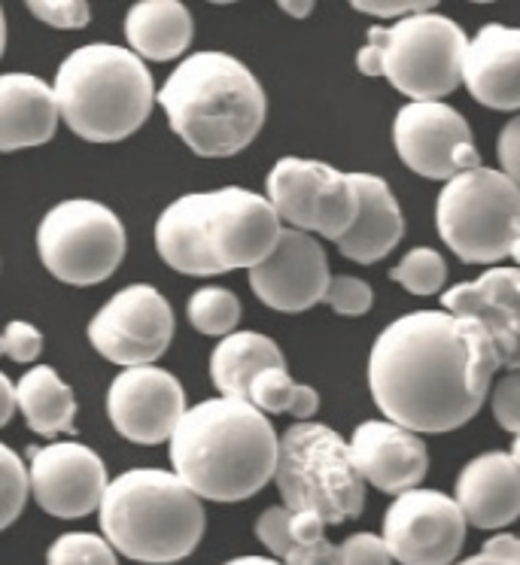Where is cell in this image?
Returning a JSON list of instances; mask_svg holds the SVG:
<instances>
[{"instance_id": "6da1fadb", "label": "cell", "mask_w": 520, "mask_h": 565, "mask_svg": "<svg viewBox=\"0 0 520 565\" xmlns=\"http://www.w3.org/2000/svg\"><path fill=\"white\" fill-rule=\"evenodd\" d=\"M487 334L450 310H417L372 344L369 390L390 423L417 435L466 426L490 398L496 374Z\"/></svg>"}, {"instance_id": "7a4b0ae2", "label": "cell", "mask_w": 520, "mask_h": 565, "mask_svg": "<svg viewBox=\"0 0 520 565\" xmlns=\"http://www.w3.org/2000/svg\"><path fill=\"white\" fill-rule=\"evenodd\" d=\"M280 438L272 419L241 398L189 407L171 438L173 475L208 502H244L274 480Z\"/></svg>"}, {"instance_id": "3957f363", "label": "cell", "mask_w": 520, "mask_h": 565, "mask_svg": "<svg viewBox=\"0 0 520 565\" xmlns=\"http://www.w3.org/2000/svg\"><path fill=\"white\" fill-rule=\"evenodd\" d=\"M284 222L265 195L225 185L192 192L161 210L156 249L168 268L189 277L253 270L272 256Z\"/></svg>"}, {"instance_id": "277c9868", "label": "cell", "mask_w": 520, "mask_h": 565, "mask_svg": "<svg viewBox=\"0 0 520 565\" xmlns=\"http://www.w3.org/2000/svg\"><path fill=\"white\" fill-rule=\"evenodd\" d=\"M156 100L192 152L237 156L259 137L268 113L265 88L247 64L225 52H195L173 67Z\"/></svg>"}, {"instance_id": "5b68a950", "label": "cell", "mask_w": 520, "mask_h": 565, "mask_svg": "<svg viewBox=\"0 0 520 565\" xmlns=\"http://www.w3.org/2000/svg\"><path fill=\"white\" fill-rule=\"evenodd\" d=\"M98 514L113 551L147 565L187 559L208 526L199 495L161 468H131L110 480Z\"/></svg>"}, {"instance_id": "8992f818", "label": "cell", "mask_w": 520, "mask_h": 565, "mask_svg": "<svg viewBox=\"0 0 520 565\" xmlns=\"http://www.w3.org/2000/svg\"><path fill=\"white\" fill-rule=\"evenodd\" d=\"M62 122L88 143H116L147 122L156 86L131 50L88 43L74 50L52 83Z\"/></svg>"}, {"instance_id": "52a82bcc", "label": "cell", "mask_w": 520, "mask_h": 565, "mask_svg": "<svg viewBox=\"0 0 520 565\" xmlns=\"http://www.w3.org/2000/svg\"><path fill=\"white\" fill-rule=\"evenodd\" d=\"M469 38L442 13H417L386 28H372L357 52L362 76H384L411 100H442L463 86Z\"/></svg>"}, {"instance_id": "ba28073f", "label": "cell", "mask_w": 520, "mask_h": 565, "mask_svg": "<svg viewBox=\"0 0 520 565\" xmlns=\"http://www.w3.org/2000/svg\"><path fill=\"white\" fill-rule=\"evenodd\" d=\"M277 490L293 514H317L326 526L357 520L365 508V480L350 444L322 423H296L280 435Z\"/></svg>"}, {"instance_id": "9c48e42d", "label": "cell", "mask_w": 520, "mask_h": 565, "mask_svg": "<svg viewBox=\"0 0 520 565\" xmlns=\"http://www.w3.org/2000/svg\"><path fill=\"white\" fill-rule=\"evenodd\" d=\"M435 228L459 262L496 268L520 241V185L494 168L459 173L438 192Z\"/></svg>"}, {"instance_id": "30bf717a", "label": "cell", "mask_w": 520, "mask_h": 565, "mask_svg": "<svg viewBox=\"0 0 520 565\" xmlns=\"http://www.w3.org/2000/svg\"><path fill=\"white\" fill-rule=\"evenodd\" d=\"M38 253L55 280L95 286L123 265L125 225L100 201L71 198L40 220Z\"/></svg>"}, {"instance_id": "8fae6325", "label": "cell", "mask_w": 520, "mask_h": 565, "mask_svg": "<svg viewBox=\"0 0 520 565\" xmlns=\"http://www.w3.org/2000/svg\"><path fill=\"white\" fill-rule=\"evenodd\" d=\"M265 192L286 228L341 241L360 213V195L350 173L314 159L286 156L274 164Z\"/></svg>"}, {"instance_id": "7c38bea8", "label": "cell", "mask_w": 520, "mask_h": 565, "mask_svg": "<svg viewBox=\"0 0 520 565\" xmlns=\"http://www.w3.org/2000/svg\"><path fill=\"white\" fill-rule=\"evenodd\" d=\"M88 341L100 356L123 365L144 369L168 353L173 341V310L156 286H125L88 322Z\"/></svg>"}, {"instance_id": "4fadbf2b", "label": "cell", "mask_w": 520, "mask_h": 565, "mask_svg": "<svg viewBox=\"0 0 520 565\" xmlns=\"http://www.w3.org/2000/svg\"><path fill=\"white\" fill-rule=\"evenodd\" d=\"M466 529L469 523L454 495L417 487L386 508L381 539L399 565H457Z\"/></svg>"}, {"instance_id": "5bb4252c", "label": "cell", "mask_w": 520, "mask_h": 565, "mask_svg": "<svg viewBox=\"0 0 520 565\" xmlns=\"http://www.w3.org/2000/svg\"><path fill=\"white\" fill-rule=\"evenodd\" d=\"M393 147L426 180H454L481 168L466 116L445 100H411L393 119Z\"/></svg>"}, {"instance_id": "9a60e30c", "label": "cell", "mask_w": 520, "mask_h": 565, "mask_svg": "<svg viewBox=\"0 0 520 565\" xmlns=\"http://www.w3.org/2000/svg\"><path fill=\"white\" fill-rule=\"evenodd\" d=\"M28 480L40 508L62 520L92 514L110 487L104 459L76 441L28 447Z\"/></svg>"}, {"instance_id": "2e32d148", "label": "cell", "mask_w": 520, "mask_h": 565, "mask_svg": "<svg viewBox=\"0 0 520 565\" xmlns=\"http://www.w3.org/2000/svg\"><path fill=\"white\" fill-rule=\"evenodd\" d=\"M187 411V393L180 381L171 371L156 365L125 369L107 393L113 429L128 441L147 444V447L171 441Z\"/></svg>"}, {"instance_id": "e0dca14e", "label": "cell", "mask_w": 520, "mask_h": 565, "mask_svg": "<svg viewBox=\"0 0 520 565\" xmlns=\"http://www.w3.org/2000/svg\"><path fill=\"white\" fill-rule=\"evenodd\" d=\"M329 258L314 234L284 228L274 253L250 270V289L265 308L280 313H301L326 301Z\"/></svg>"}, {"instance_id": "ac0fdd59", "label": "cell", "mask_w": 520, "mask_h": 565, "mask_svg": "<svg viewBox=\"0 0 520 565\" xmlns=\"http://www.w3.org/2000/svg\"><path fill=\"white\" fill-rule=\"evenodd\" d=\"M442 305L487 334L499 369L520 371V268H487L478 280L450 286Z\"/></svg>"}, {"instance_id": "d6986e66", "label": "cell", "mask_w": 520, "mask_h": 565, "mask_svg": "<svg viewBox=\"0 0 520 565\" xmlns=\"http://www.w3.org/2000/svg\"><path fill=\"white\" fill-rule=\"evenodd\" d=\"M350 456L360 478L390 495L417 490L429 471V454L421 435L390 419L360 423L350 438Z\"/></svg>"}, {"instance_id": "ffe728a7", "label": "cell", "mask_w": 520, "mask_h": 565, "mask_svg": "<svg viewBox=\"0 0 520 565\" xmlns=\"http://www.w3.org/2000/svg\"><path fill=\"white\" fill-rule=\"evenodd\" d=\"M463 86L487 110H520V28L494 22L469 40Z\"/></svg>"}, {"instance_id": "44dd1931", "label": "cell", "mask_w": 520, "mask_h": 565, "mask_svg": "<svg viewBox=\"0 0 520 565\" xmlns=\"http://www.w3.org/2000/svg\"><path fill=\"white\" fill-rule=\"evenodd\" d=\"M454 499L469 526L487 532L511 526L520 516V468L499 450L475 456L459 471Z\"/></svg>"}, {"instance_id": "7402d4cb", "label": "cell", "mask_w": 520, "mask_h": 565, "mask_svg": "<svg viewBox=\"0 0 520 565\" xmlns=\"http://www.w3.org/2000/svg\"><path fill=\"white\" fill-rule=\"evenodd\" d=\"M52 86L31 74H0V152L43 147L59 128Z\"/></svg>"}, {"instance_id": "603a6c76", "label": "cell", "mask_w": 520, "mask_h": 565, "mask_svg": "<svg viewBox=\"0 0 520 565\" xmlns=\"http://www.w3.org/2000/svg\"><path fill=\"white\" fill-rule=\"evenodd\" d=\"M350 177L360 195V213L353 228L338 241V249L350 262L374 265L390 256L405 237V216L384 177L374 173H350Z\"/></svg>"}, {"instance_id": "cb8c5ba5", "label": "cell", "mask_w": 520, "mask_h": 565, "mask_svg": "<svg viewBox=\"0 0 520 565\" xmlns=\"http://www.w3.org/2000/svg\"><path fill=\"white\" fill-rule=\"evenodd\" d=\"M195 34L192 13L180 0H140L125 15V38L140 62H173Z\"/></svg>"}, {"instance_id": "d4e9b609", "label": "cell", "mask_w": 520, "mask_h": 565, "mask_svg": "<svg viewBox=\"0 0 520 565\" xmlns=\"http://www.w3.org/2000/svg\"><path fill=\"white\" fill-rule=\"evenodd\" d=\"M265 369H286V359L277 341L259 332L229 334L211 356V381L223 398L247 402L250 383Z\"/></svg>"}, {"instance_id": "484cf974", "label": "cell", "mask_w": 520, "mask_h": 565, "mask_svg": "<svg viewBox=\"0 0 520 565\" xmlns=\"http://www.w3.org/2000/svg\"><path fill=\"white\" fill-rule=\"evenodd\" d=\"M15 405L22 407L28 426L38 435L55 438V435L74 431V390L50 365L31 369L22 381L15 383Z\"/></svg>"}, {"instance_id": "4316f807", "label": "cell", "mask_w": 520, "mask_h": 565, "mask_svg": "<svg viewBox=\"0 0 520 565\" xmlns=\"http://www.w3.org/2000/svg\"><path fill=\"white\" fill-rule=\"evenodd\" d=\"M189 322L192 329L211 338H229L235 334L237 322H241V301L232 289L223 286H201L199 292L189 298Z\"/></svg>"}, {"instance_id": "83f0119b", "label": "cell", "mask_w": 520, "mask_h": 565, "mask_svg": "<svg viewBox=\"0 0 520 565\" xmlns=\"http://www.w3.org/2000/svg\"><path fill=\"white\" fill-rule=\"evenodd\" d=\"M390 280H396L411 296H435L447 282V262L433 246H417L402 256L396 268L390 270Z\"/></svg>"}, {"instance_id": "f1b7e54d", "label": "cell", "mask_w": 520, "mask_h": 565, "mask_svg": "<svg viewBox=\"0 0 520 565\" xmlns=\"http://www.w3.org/2000/svg\"><path fill=\"white\" fill-rule=\"evenodd\" d=\"M31 495V480L22 456L0 444V532L10 529L22 516Z\"/></svg>"}, {"instance_id": "f546056e", "label": "cell", "mask_w": 520, "mask_h": 565, "mask_svg": "<svg viewBox=\"0 0 520 565\" xmlns=\"http://www.w3.org/2000/svg\"><path fill=\"white\" fill-rule=\"evenodd\" d=\"M46 565H119L110 541L95 532H64L52 541Z\"/></svg>"}, {"instance_id": "4dcf8cb0", "label": "cell", "mask_w": 520, "mask_h": 565, "mask_svg": "<svg viewBox=\"0 0 520 565\" xmlns=\"http://www.w3.org/2000/svg\"><path fill=\"white\" fill-rule=\"evenodd\" d=\"M296 395L298 383H293L289 371L265 369L256 381L250 383L247 402L268 417V414H289L296 405Z\"/></svg>"}, {"instance_id": "1f68e13d", "label": "cell", "mask_w": 520, "mask_h": 565, "mask_svg": "<svg viewBox=\"0 0 520 565\" xmlns=\"http://www.w3.org/2000/svg\"><path fill=\"white\" fill-rule=\"evenodd\" d=\"M326 305L338 313V317H362L369 313L374 305L372 286L360 277H332L329 282V292H326Z\"/></svg>"}, {"instance_id": "d6a6232c", "label": "cell", "mask_w": 520, "mask_h": 565, "mask_svg": "<svg viewBox=\"0 0 520 565\" xmlns=\"http://www.w3.org/2000/svg\"><path fill=\"white\" fill-rule=\"evenodd\" d=\"M28 10L59 31H79L92 19L86 0H28Z\"/></svg>"}, {"instance_id": "836d02e7", "label": "cell", "mask_w": 520, "mask_h": 565, "mask_svg": "<svg viewBox=\"0 0 520 565\" xmlns=\"http://www.w3.org/2000/svg\"><path fill=\"white\" fill-rule=\"evenodd\" d=\"M256 539L274 553V559L284 563V556L293 547V511L284 504L262 511V516L256 520Z\"/></svg>"}, {"instance_id": "e575fe53", "label": "cell", "mask_w": 520, "mask_h": 565, "mask_svg": "<svg viewBox=\"0 0 520 565\" xmlns=\"http://www.w3.org/2000/svg\"><path fill=\"white\" fill-rule=\"evenodd\" d=\"M490 407L496 423L511 435H520V371H508L490 390Z\"/></svg>"}, {"instance_id": "d590c367", "label": "cell", "mask_w": 520, "mask_h": 565, "mask_svg": "<svg viewBox=\"0 0 520 565\" xmlns=\"http://www.w3.org/2000/svg\"><path fill=\"white\" fill-rule=\"evenodd\" d=\"M338 547H341L344 565H393V556L386 551L384 539L374 532H353Z\"/></svg>"}, {"instance_id": "8d00e7d4", "label": "cell", "mask_w": 520, "mask_h": 565, "mask_svg": "<svg viewBox=\"0 0 520 565\" xmlns=\"http://www.w3.org/2000/svg\"><path fill=\"white\" fill-rule=\"evenodd\" d=\"M0 350L13 362H34L43 350V334L31 326V322L15 320L7 326V332L0 334Z\"/></svg>"}, {"instance_id": "74e56055", "label": "cell", "mask_w": 520, "mask_h": 565, "mask_svg": "<svg viewBox=\"0 0 520 565\" xmlns=\"http://www.w3.org/2000/svg\"><path fill=\"white\" fill-rule=\"evenodd\" d=\"M284 565H344V559L341 547L322 535L314 541H296L284 556Z\"/></svg>"}, {"instance_id": "f35d334b", "label": "cell", "mask_w": 520, "mask_h": 565, "mask_svg": "<svg viewBox=\"0 0 520 565\" xmlns=\"http://www.w3.org/2000/svg\"><path fill=\"white\" fill-rule=\"evenodd\" d=\"M457 565H520V535H508V532L494 535L484 544L481 553Z\"/></svg>"}, {"instance_id": "ab89813d", "label": "cell", "mask_w": 520, "mask_h": 565, "mask_svg": "<svg viewBox=\"0 0 520 565\" xmlns=\"http://www.w3.org/2000/svg\"><path fill=\"white\" fill-rule=\"evenodd\" d=\"M353 10L369 15H381V19H408L417 13H433V0H353Z\"/></svg>"}, {"instance_id": "60d3db41", "label": "cell", "mask_w": 520, "mask_h": 565, "mask_svg": "<svg viewBox=\"0 0 520 565\" xmlns=\"http://www.w3.org/2000/svg\"><path fill=\"white\" fill-rule=\"evenodd\" d=\"M496 152H499V171L506 173L511 183L520 185V113L514 119H508V125L499 135V143H496Z\"/></svg>"}, {"instance_id": "b9f144b4", "label": "cell", "mask_w": 520, "mask_h": 565, "mask_svg": "<svg viewBox=\"0 0 520 565\" xmlns=\"http://www.w3.org/2000/svg\"><path fill=\"white\" fill-rule=\"evenodd\" d=\"M15 407H19L15 405V386L10 383V377L0 371V429L13 419Z\"/></svg>"}, {"instance_id": "7bdbcfd3", "label": "cell", "mask_w": 520, "mask_h": 565, "mask_svg": "<svg viewBox=\"0 0 520 565\" xmlns=\"http://www.w3.org/2000/svg\"><path fill=\"white\" fill-rule=\"evenodd\" d=\"M277 7H280V10H286V13L293 15V19H305V15L314 13V3H310V0H305V3H293V0H280Z\"/></svg>"}, {"instance_id": "ee69618b", "label": "cell", "mask_w": 520, "mask_h": 565, "mask_svg": "<svg viewBox=\"0 0 520 565\" xmlns=\"http://www.w3.org/2000/svg\"><path fill=\"white\" fill-rule=\"evenodd\" d=\"M223 565H284L280 559H272V556H237V559H229Z\"/></svg>"}, {"instance_id": "f6af8a7d", "label": "cell", "mask_w": 520, "mask_h": 565, "mask_svg": "<svg viewBox=\"0 0 520 565\" xmlns=\"http://www.w3.org/2000/svg\"><path fill=\"white\" fill-rule=\"evenodd\" d=\"M508 456L514 459V466L520 468V435H514V441H511V450H508Z\"/></svg>"}, {"instance_id": "bcb514c9", "label": "cell", "mask_w": 520, "mask_h": 565, "mask_svg": "<svg viewBox=\"0 0 520 565\" xmlns=\"http://www.w3.org/2000/svg\"><path fill=\"white\" fill-rule=\"evenodd\" d=\"M3 46H7V19H3V10H0V55H3Z\"/></svg>"}, {"instance_id": "7dc6e473", "label": "cell", "mask_w": 520, "mask_h": 565, "mask_svg": "<svg viewBox=\"0 0 520 565\" xmlns=\"http://www.w3.org/2000/svg\"><path fill=\"white\" fill-rule=\"evenodd\" d=\"M511 258L518 262V268H520V241H518V244H514V249H511Z\"/></svg>"}, {"instance_id": "c3c4849f", "label": "cell", "mask_w": 520, "mask_h": 565, "mask_svg": "<svg viewBox=\"0 0 520 565\" xmlns=\"http://www.w3.org/2000/svg\"><path fill=\"white\" fill-rule=\"evenodd\" d=\"M0 353H3V350H0Z\"/></svg>"}]
</instances>
